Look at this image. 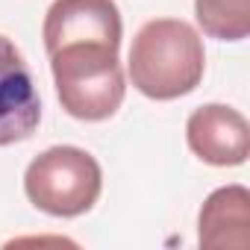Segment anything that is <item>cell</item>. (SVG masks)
<instances>
[{
  "instance_id": "3957f363",
  "label": "cell",
  "mask_w": 250,
  "mask_h": 250,
  "mask_svg": "<svg viewBox=\"0 0 250 250\" xmlns=\"http://www.w3.org/2000/svg\"><path fill=\"white\" fill-rule=\"evenodd\" d=\"M103 191L97 159L74 145H56L39 153L24 171L27 200L53 218H77L94 209Z\"/></svg>"
},
{
  "instance_id": "6da1fadb",
  "label": "cell",
  "mask_w": 250,
  "mask_h": 250,
  "mask_svg": "<svg viewBox=\"0 0 250 250\" xmlns=\"http://www.w3.org/2000/svg\"><path fill=\"white\" fill-rule=\"evenodd\" d=\"M133 88L150 100H177L191 94L206 71L200 33L180 18L147 21L130 47Z\"/></svg>"
},
{
  "instance_id": "7a4b0ae2",
  "label": "cell",
  "mask_w": 250,
  "mask_h": 250,
  "mask_svg": "<svg viewBox=\"0 0 250 250\" xmlns=\"http://www.w3.org/2000/svg\"><path fill=\"white\" fill-rule=\"evenodd\" d=\"M50 56V74L62 109L85 124L109 121L127 94L118 47L65 44Z\"/></svg>"
},
{
  "instance_id": "ba28073f",
  "label": "cell",
  "mask_w": 250,
  "mask_h": 250,
  "mask_svg": "<svg viewBox=\"0 0 250 250\" xmlns=\"http://www.w3.org/2000/svg\"><path fill=\"white\" fill-rule=\"evenodd\" d=\"M194 18L209 39L244 42L250 36V0H194Z\"/></svg>"
},
{
  "instance_id": "5b68a950",
  "label": "cell",
  "mask_w": 250,
  "mask_h": 250,
  "mask_svg": "<svg viewBox=\"0 0 250 250\" xmlns=\"http://www.w3.org/2000/svg\"><path fill=\"white\" fill-rule=\"evenodd\" d=\"M188 150L215 168H235L247 162L250 127L247 118L227 103H203L186 121Z\"/></svg>"
},
{
  "instance_id": "277c9868",
  "label": "cell",
  "mask_w": 250,
  "mask_h": 250,
  "mask_svg": "<svg viewBox=\"0 0 250 250\" xmlns=\"http://www.w3.org/2000/svg\"><path fill=\"white\" fill-rule=\"evenodd\" d=\"M42 39L47 53L65 44L121 47V9L115 0H53L42 24Z\"/></svg>"
},
{
  "instance_id": "52a82bcc",
  "label": "cell",
  "mask_w": 250,
  "mask_h": 250,
  "mask_svg": "<svg viewBox=\"0 0 250 250\" xmlns=\"http://www.w3.org/2000/svg\"><path fill=\"white\" fill-rule=\"evenodd\" d=\"M200 247L244 250L250 244V191L244 186L215 188L197 215Z\"/></svg>"
},
{
  "instance_id": "8992f818",
  "label": "cell",
  "mask_w": 250,
  "mask_h": 250,
  "mask_svg": "<svg viewBox=\"0 0 250 250\" xmlns=\"http://www.w3.org/2000/svg\"><path fill=\"white\" fill-rule=\"evenodd\" d=\"M42 121V97L15 42L0 33V147L27 142Z\"/></svg>"
}]
</instances>
